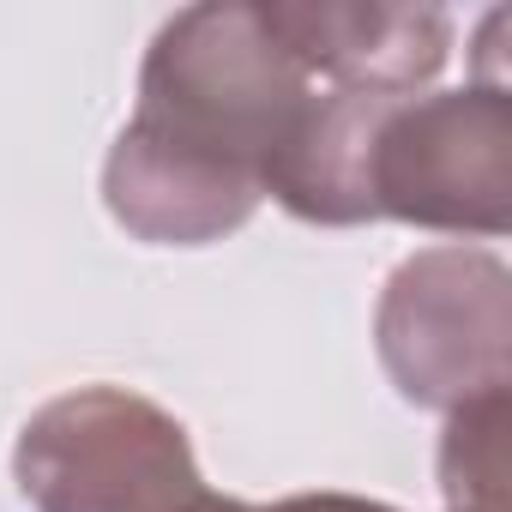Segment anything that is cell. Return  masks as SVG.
Wrapping results in <instances>:
<instances>
[{
	"label": "cell",
	"instance_id": "cell-1",
	"mask_svg": "<svg viewBox=\"0 0 512 512\" xmlns=\"http://www.w3.org/2000/svg\"><path fill=\"white\" fill-rule=\"evenodd\" d=\"M308 97L314 79L266 31L260 7L199 0L157 25L139 67L133 121L260 181Z\"/></svg>",
	"mask_w": 512,
	"mask_h": 512
},
{
	"label": "cell",
	"instance_id": "cell-2",
	"mask_svg": "<svg viewBox=\"0 0 512 512\" xmlns=\"http://www.w3.org/2000/svg\"><path fill=\"white\" fill-rule=\"evenodd\" d=\"M13 482L37 512H193L205 494L181 416L109 380L31 410Z\"/></svg>",
	"mask_w": 512,
	"mask_h": 512
},
{
	"label": "cell",
	"instance_id": "cell-3",
	"mask_svg": "<svg viewBox=\"0 0 512 512\" xmlns=\"http://www.w3.org/2000/svg\"><path fill=\"white\" fill-rule=\"evenodd\" d=\"M386 380L416 410H458L512 380V272L494 247H416L374 308Z\"/></svg>",
	"mask_w": 512,
	"mask_h": 512
},
{
	"label": "cell",
	"instance_id": "cell-4",
	"mask_svg": "<svg viewBox=\"0 0 512 512\" xmlns=\"http://www.w3.org/2000/svg\"><path fill=\"white\" fill-rule=\"evenodd\" d=\"M374 223H416L440 235L512 229V91L470 79L458 91H422L380 115L368 157Z\"/></svg>",
	"mask_w": 512,
	"mask_h": 512
},
{
	"label": "cell",
	"instance_id": "cell-5",
	"mask_svg": "<svg viewBox=\"0 0 512 512\" xmlns=\"http://www.w3.org/2000/svg\"><path fill=\"white\" fill-rule=\"evenodd\" d=\"M284 55L332 91L416 97L452 55L446 7H392V0H253Z\"/></svg>",
	"mask_w": 512,
	"mask_h": 512
},
{
	"label": "cell",
	"instance_id": "cell-6",
	"mask_svg": "<svg viewBox=\"0 0 512 512\" xmlns=\"http://www.w3.org/2000/svg\"><path fill=\"white\" fill-rule=\"evenodd\" d=\"M260 181L127 121L103 157V205L145 247H211L260 211Z\"/></svg>",
	"mask_w": 512,
	"mask_h": 512
},
{
	"label": "cell",
	"instance_id": "cell-7",
	"mask_svg": "<svg viewBox=\"0 0 512 512\" xmlns=\"http://www.w3.org/2000/svg\"><path fill=\"white\" fill-rule=\"evenodd\" d=\"M404 97H368V91H314L296 115L290 139L272 151L260 187L302 223L320 229H356L374 223L368 199V157L380 115Z\"/></svg>",
	"mask_w": 512,
	"mask_h": 512
},
{
	"label": "cell",
	"instance_id": "cell-8",
	"mask_svg": "<svg viewBox=\"0 0 512 512\" xmlns=\"http://www.w3.org/2000/svg\"><path fill=\"white\" fill-rule=\"evenodd\" d=\"M440 494L446 512H506V392L446 410Z\"/></svg>",
	"mask_w": 512,
	"mask_h": 512
},
{
	"label": "cell",
	"instance_id": "cell-9",
	"mask_svg": "<svg viewBox=\"0 0 512 512\" xmlns=\"http://www.w3.org/2000/svg\"><path fill=\"white\" fill-rule=\"evenodd\" d=\"M260 512H398L386 500H368V494H338V488H320V494H290V500H272Z\"/></svg>",
	"mask_w": 512,
	"mask_h": 512
},
{
	"label": "cell",
	"instance_id": "cell-10",
	"mask_svg": "<svg viewBox=\"0 0 512 512\" xmlns=\"http://www.w3.org/2000/svg\"><path fill=\"white\" fill-rule=\"evenodd\" d=\"M193 512H260V506H247V500H235V494H217V488H205V494L193 500Z\"/></svg>",
	"mask_w": 512,
	"mask_h": 512
}]
</instances>
